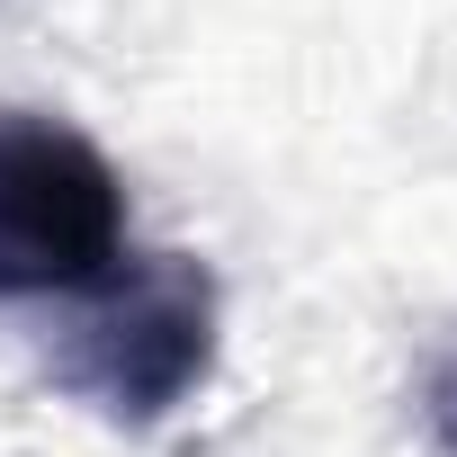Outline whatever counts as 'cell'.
<instances>
[{
    "label": "cell",
    "mask_w": 457,
    "mask_h": 457,
    "mask_svg": "<svg viewBox=\"0 0 457 457\" xmlns=\"http://www.w3.org/2000/svg\"><path fill=\"white\" fill-rule=\"evenodd\" d=\"M81 296L90 305L46 350V368L72 403H90L126 430H153L162 412H179L206 386V368H215V278L188 252L117 261Z\"/></svg>",
    "instance_id": "obj_1"
},
{
    "label": "cell",
    "mask_w": 457,
    "mask_h": 457,
    "mask_svg": "<svg viewBox=\"0 0 457 457\" xmlns=\"http://www.w3.org/2000/svg\"><path fill=\"white\" fill-rule=\"evenodd\" d=\"M126 261V179L63 117H0V305L81 296Z\"/></svg>",
    "instance_id": "obj_2"
},
{
    "label": "cell",
    "mask_w": 457,
    "mask_h": 457,
    "mask_svg": "<svg viewBox=\"0 0 457 457\" xmlns=\"http://www.w3.org/2000/svg\"><path fill=\"white\" fill-rule=\"evenodd\" d=\"M421 421H430L439 457H457V359H439V368L421 377Z\"/></svg>",
    "instance_id": "obj_3"
}]
</instances>
